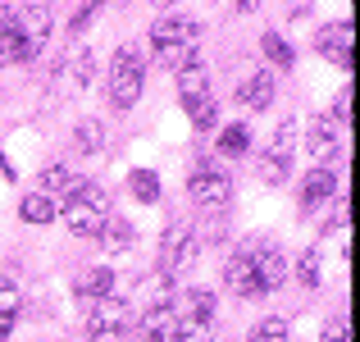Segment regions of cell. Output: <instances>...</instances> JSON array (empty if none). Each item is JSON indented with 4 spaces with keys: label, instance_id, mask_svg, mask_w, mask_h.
Listing matches in <instances>:
<instances>
[{
    "label": "cell",
    "instance_id": "4",
    "mask_svg": "<svg viewBox=\"0 0 360 342\" xmlns=\"http://www.w3.org/2000/svg\"><path fill=\"white\" fill-rule=\"evenodd\" d=\"M187 192H192V201L201 205V210H210V215L229 210V201H233V183H229V174H224L219 165H196Z\"/></svg>",
    "mask_w": 360,
    "mask_h": 342
},
{
    "label": "cell",
    "instance_id": "28",
    "mask_svg": "<svg viewBox=\"0 0 360 342\" xmlns=\"http://www.w3.org/2000/svg\"><path fill=\"white\" fill-rule=\"evenodd\" d=\"M187 114H192L196 128H214V123H219V106H214V101H196V106H187Z\"/></svg>",
    "mask_w": 360,
    "mask_h": 342
},
{
    "label": "cell",
    "instance_id": "2",
    "mask_svg": "<svg viewBox=\"0 0 360 342\" xmlns=\"http://www.w3.org/2000/svg\"><path fill=\"white\" fill-rule=\"evenodd\" d=\"M110 220V192L101 183H78L64 205V224L78 237H101V228Z\"/></svg>",
    "mask_w": 360,
    "mask_h": 342
},
{
    "label": "cell",
    "instance_id": "10",
    "mask_svg": "<svg viewBox=\"0 0 360 342\" xmlns=\"http://www.w3.org/2000/svg\"><path fill=\"white\" fill-rule=\"evenodd\" d=\"M224 283H229V292H238V297H260L255 270H251V251H233L229 260H224Z\"/></svg>",
    "mask_w": 360,
    "mask_h": 342
},
{
    "label": "cell",
    "instance_id": "20",
    "mask_svg": "<svg viewBox=\"0 0 360 342\" xmlns=\"http://www.w3.org/2000/svg\"><path fill=\"white\" fill-rule=\"evenodd\" d=\"M246 146H251V128L246 123H229V128L219 132V156H246Z\"/></svg>",
    "mask_w": 360,
    "mask_h": 342
},
{
    "label": "cell",
    "instance_id": "23",
    "mask_svg": "<svg viewBox=\"0 0 360 342\" xmlns=\"http://www.w3.org/2000/svg\"><path fill=\"white\" fill-rule=\"evenodd\" d=\"M260 51H264V60H269V64H278V69H292V60H297V55H292V46L283 42L278 32H269V37H264V42H260Z\"/></svg>",
    "mask_w": 360,
    "mask_h": 342
},
{
    "label": "cell",
    "instance_id": "3",
    "mask_svg": "<svg viewBox=\"0 0 360 342\" xmlns=\"http://www.w3.org/2000/svg\"><path fill=\"white\" fill-rule=\"evenodd\" d=\"M141 78H146L141 55L132 46L115 51V64H110V101H115V110H132L141 101Z\"/></svg>",
    "mask_w": 360,
    "mask_h": 342
},
{
    "label": "cell",
    "instance_id": "9",
    "mask_svg": "<svg viewBox=\"0 0 360 342\" xmlns=\"http://www.w3.org/2000/svg\"><path fill=\"white\" fill-rule=\"evenodd\" d=\"M251 270H255V288H260V292H274L283 279H288V260H283L278 246H260V251H251Z\"/></svg>",
    "mask_w": 360,
    "mask_h": 342
},
{
    "label": "cell",
    "instance_id": "8",
    "mask_svg": "<svg viewBox=\"0 0 360 342\" xmlns=\"http://www.w3.org/2000/svg\"><path fill=\"white\" fill-rule=\"evenodd\" d=\"M137 334H141V342H178V310L169 306V301L150 306L146 315H141Z\"/></svg>",
    "mask_w": 360,
    "mask_h": 342
},
{
    "label": "cell",
    "instance_id": "36",
    "mask_svg": "<svg viewBox=\"0 0 360 342\" xmlns=\"http://www.w3.org/2000/svg\"><path fill=\"white\" fill-rule=\"evenodd\" d=\"M160 5H174V0H160Z\"/></svg>",
    "mask_w": 360,
    "mask_h": 342
},
{
    "label": "cell",
    "instance_id": "24",
    "mask_svg": "<svg viewBox=\"0 0 360 342\" xmlns=\"http://www.w3.org/2000/svg\"><path fill=\"white\" fill-rule=\"evenodd\" d=\"M246 342H288V319H260L246 334Z\"/></svg>",
    "mask_w": 360,
    "mask_h": 342
},
{
    "label": "cell",
    "instance_id": "17",
    "mask_svg": "<svg viewBox=\"0 0 360 342\" xmlns=\"http://www.w3.org/2000/svg\"><path fill=\"white\" fill-rule=\"evenodd\" d=\"M210 315H214V297H210V292H201V288H192V292L183 297L178 319H201V324H210Z\"/></svg>",
    "mask_w": 360,
    "mask_h": 342
},
{
    "label": "cell",
    "instance_id": "26",
    "mask_svg": "<svg viewBox=\"0 0 360 342\" xmlns=\"http://www.w3.org/2000/svg\"><path fill=\"white\" fill-rule=\"evenodd\" d=\"M288 169H292V160H283V156H264V160H260V178H264L269 187L288 183Z\"/></svg>",
    "mask_w": 360,
    "mask_h": 342
},
{
    "label": "cell",
    "instance_id": "31",
    "mask_svg": "<svg viewBox=\"0 0 360 342\" xmlns=\"http://www.w3.org/2000/svg\"><path fill=\"white\" fill-rule=\"evenodd\" d=\"M18 310V288L9 279H0V315H14Z\"/></svg>",
    "mask_w": 360,
    "mask_h": 342
},
{
    "label": "cell",
    "instance_id": "7",
    "mask_svg": "<svg viewBox=\"0 0 360 342\" xmlns=\"http://www.w3.org/2000/svg\"><path fill=\"white\" fill-rule=\"evenodd\" d=\"M315 46H319V55H324V60H333L342 73H352V46H356V27L347 23V18H342V23H328L324 32L315 37Z\"/></svg>",
    "mask_w": 360,
    "mask_h": 342
},
{
    "label": "cell",
    "instance_id": "29",
    "mask_svg": "<svg viewBox=\"0 0 360 342\" xmlns=\"http://www.w3.org/2000/svg\"><path fill=\"white\" fill-rule=\"evenodd\" d=\"M292 141H297V128H292V123H283V128H278V137H274V151H269V156H283V160H292V151H297Z\"/></svg>",
    "mask_w": 360,
    "mask_h": 342
},
{
    "label": "cell",
    "instance_id": "22",
    "mask_svg": "<svg viewBox=\"0 0 360 342\" xmlns=\"http://www.w3.org/2000/svg\"><path fill=\"white\" fill-rule=\"evenodd\" d=\"M73 187H78V178H69V169H64V165H51L41 174V196H51V201L60 192H73Z\"/></svg>",
    "mask_w": 360,
    "mask_h": 342
},
{
    "label": "cell",
    "instance_id": "34",
    "mask_svg": "<svg viewBox=\"0 0 360 342\" xmlns=\"http://www.w3.org/2000/svg\"><path fill=\"white\" fill-rule=\"evenodd\" d=\"M91 342H123V334H91Z\"/></svg>",
    "mask_w": 360,
    "mask_h": 342
},
{
    "label": "cell",
    "instance_id": "11",
    "mask_svg": "<svg viewBox=\"0 0 360 342\" xmlns=\"http://www.w3.org/2000/svg\"><path fill=\"white\" fill-rule=\"evenodd\" d=\"M306 151L315 160H333L338 156V123H333V114H319V119H310V128H306Z\"/></svg>",
    "mask_w": 360,
    "mask_h": 342
},
{
    "label": "cell",
    "instance_id": "30",
    "mask_svg": "<svg viewBox=\"0 0 360 342\" xmlns=\"http://www.w3.org/2000/svg\"><path fill=\"white\" fill-rule=\"evenodd\" d=\"M319 342H352V324H347V319H328Z\"/></svg>",
    "mask_w": 360,
    "mask_h": 342
},
{
    "label": "cell",
    "instance_id": "1",
    "mask_svg": "<svg viewBox=\"0 0 360 342\" xmlns=\"http://www.w3.org/2000/svg\"><path fill=\"white\" fill-rule=\"evenodd\" d=\"M196 42H201V32H196L192 18L169 14L150 27V51H155V60L165 64V69H187V64H196Z\"/></svg>",
    "mask_w": 360,
    "mask_h": 342
},
{
    "label": "cell",
    "instance_id": "13",
    "mask_svg": "<svg viewBox=\"0 0 360 342\" xmlns=\"http://www.w3.org/2000/svg\"><path fill=\"white\" fill-rule=\"evenodd\" d=\"M178 96H183V106L210 101V73H205L201 64H187V69H178Z\"/></svg>",
    "mask_w": 360,
    "mask_h": 342
},
{
    "label": "cell",
    "instance_id": "27",
    "mask_svg": "<svg viewBox=\"0 0 360 342\" xmlns=\"http://www.w3.org/2000/svg\"><path fill=\"white\" fill-rule=\"evenodd\" d=\"M297 279H301V288H306V292L319 288V251H306L297 260Z\"/></svg>",
    "mask_w": 360,
    "mask_h": 342
},
{
    "label": "cell",
    "instance_id": "32",
    "mask_svg": "<svg viewBox=\"0 0 360 342\" xmlns=\"http://www.w3.org/2000/svg\"><path fill=\"white\" fill-rule=\"evenodd\" d=\"M9 334H14V315H0V342H9Z\"/></svg>",
    "mask_w": 360,
    "mask_h": 342
},
{
    "label": "cell",
    "instance_id": "21",
    "mask_svg": "<svg viewBox=\"0 0 360 342\" xmlns=\"http://www.w3.org/2000/svg\"><path fill=\"white\" fill-rule=\"evenodd\" d=\"M101 141H105V128H101L96 119H82L78 128H73V146H78L82 156H96V151H101Z\"/></svg>",
    "mask_w": 360,
    "mask_h": 342
},
{
    "label": "cell",
    "instance_id": "12",
    "mask_svg": "<svg viewBox=\"0 0 360 342\" xmlns=\"http://www.w3.org/2000/svg\"><path fill=\"white\" fill-rule=\"evenodd\" d=\"M333 192H338V174H333V169H315V174H306V183H301V210H315V205L328 201Z\"/></svg>",
    "mask_w": 360,
    "mask_h": 342
},
{
    "label": "cell",
    "instance_id": "33",
    "mask_svg": "<svg viewBox=\"0 0 360 342\" xmlns=\"http://www.w3.org/2000/svg\"><path fill=\"white\" fill-rule=\"evenodd\" d=\"M9 18H14V9H9L5 0H0V32H5V27H9Z\"/></svg>",
    "mask_w": 360,
    "mask_h": 342
},
{
    "label": "cell",
    "instance_id": "16",
    "mask_svg": "<svg viewBox=\"0 0 360 342\" xmlns=\"http://www.w3.org/2000/svg\"><path fill=\"white\" fill-rule=\"evenodd\" d=\"M128 192L137 196L141 205H155L160 201V174H150V169H132V174H128Z\"/></svg>",
    "mask_w": 360,
    "mask_h": 342
},
{
    "label": "cell",
    "instance_id": "35",
    "mask_svg": "<svg viewBox=\"0 0 360 342\" xmlns=\"http://www.w3.org/2000/svg\"><path fill=\"white\" fill-rule=\"evenodd\" d=\"M233 5H238V9H246V14H251V9L260 5V0H233Z\"/></svg>",
    "mask_w": 360,
    "mask_h": 342
},
{
    "label": "cell",
    "instance_id": "18",
    "mask_svg": "<svg viewBox=\"0 0 360 342\" xmlns=\"http://www.w3.org/2000/svg\"><path fill=\"white\" fill-rule=\"evenodd\" d=\"M132 237H137V233H132V224H128V220H105V228H101V242H105V251H110V255L128 251Z\"/></svg>",
    "mask_w": 360,
    "mask_h": 342
},
{
    "label": "cell",
    "instance_id": "5",
    "mask_svg": "<svg viewBox=\"0 0 360 342\" xmlns=\"http://www.w3.org/2000/svg\"><path fill=\"white\" fill-rule=\"evenodd\" d=\"M196 260V228L192 224H174L165 233V246H160V274H178Z\"/></svg>",
    "mask_w": 360,
    "mask_h": 342
},
{
    "label": "cell",
    "instance_id": "14",
    "mask_svg": "<svg viewBox=\"0 0 360 342\" xmlns=\"http://www.w3.org/2000/svg\"><path fill=\"white\" fill-rule=\"evenodd\" d=\"M269 101H274V78H269V73H251V78H242L238 106H246V110H269Z\"/></svg>",
    "mask_w": 360,
    "mask_h": 342
},
{
    "label": "cell",
    "instance_id": "6",
    "mask_svg": "<svg viewBox=\"0 0 360 342\" xmlns=\"http://www.w3.org/2000/svg\"><path fill=\"white\" fill-rule=\"evenodd\" d=\"M82 306H87V324L91 334H123V324H128V301L123 297H82Z\"/></svg>",
    "mask_w": 360,
    "mask_h": 342
},
{
    "label": "cell",
    "instance_id": "15",
    "mask_svg": "<svg viewBox=\"0 0 360 342\" xmlns=\"http://www.w3.org/2000/svg\"><path fill=\"white\" fill-rule=\"evenodd\" d=\"M14 27L27 37V42L41 51V42L51 37V9H41V5H32V9H23V14H14Z\"/></svg>",
    "mask_w": 360,
    "mask_h": 342
},
{
    "label": "cell",
    "instance_id": "19",
    "mask_svg": "<svg viewBox=\"0 0 360 342\" xmlns=\"http://www.w3.org/2000/svg\"><path fill=\"white\" fill-rule=\"evenodd\" d=\"M18 215H23L27 224H51L55 220V201H51V196H41V192H27L23 205H18Z\"/></svg>",
    "mask_w": 360,
    "mask_h": 342
},
{
    "label": "cell",
    "instance_id": "25",
    "mask_svg": "<svg viewBox=\"0 0 360 342\" xmlns=\"http://www.w3.org/2000/svg\"><path fill=\"white\" fill-rule=\"evenodd\" d=\"M110 292H115V274L110 270H91L82 279V297H110Z\"/></svg>",
    "mask_w": 360,
    "mask_h": 342
}]
</instances>
